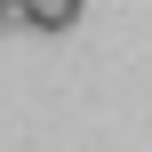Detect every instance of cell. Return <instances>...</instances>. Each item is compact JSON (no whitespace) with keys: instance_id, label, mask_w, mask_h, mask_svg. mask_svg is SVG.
<instances>
[{"instance_id":"cell-1","label":"cell","mask_w":152,"mask_h":152,"mask_svg":"<svg viewBox=\"0 0 152 152\" xmlns=\"http://www.w3.org/2000/svg\"><path fill=\"white\" fill-rule=\"evenodd\" d=\"M16 16L40 32H64V24H80V0H16Z\"/></svg>"},{"instance_id":"cell-2","label":"cell","mask_w":152,"mask_h":152,"mask_svg":"<svg viewBox=\"0 0 152 152\" xmlns=\"http://www.w3.org/2000/svg\"><path fill=\"white\" fill-rule=\"evenodd\" d=\"M8 16H16V8H8V0H0V24H8Z\"/></svg>"}]
</instances>
